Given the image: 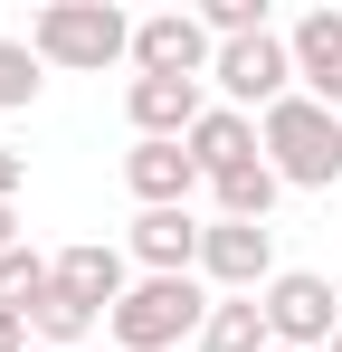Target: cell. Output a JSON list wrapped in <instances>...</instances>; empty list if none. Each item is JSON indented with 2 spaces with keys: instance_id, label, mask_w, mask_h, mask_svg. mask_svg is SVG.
I'll use <instances>...</instances> for the list:
<instances>
[{
  "instance_id": "cell-1",
  "label": "cell",
  "mask_w": 342,
  "mask_h": 352,
  "mask_svg": "<svg viewBox=\"0 0 342 352\" xmlns=\"http://www.w3.org/2000/svg\"><path fill=\"white\" fill-rule=\"evenodd\" d=\"M257 133H266V162H276L285 190H333V181H342V115H333V105L285 96V105L257 115Z\"/></svg>"
},
{
  "instance_id": "cell-2",
  "label": "cell",
  "mask_w": 342,
  "mask_h": 352,
  "mask_svg": "<svg viewBox=\"0 0 342 352\" xmlns=\"http://www.w3.org/2000/svg\"><path fill=\"white\" fill-rule=\"evenodd\" d=\"M209 305H219V295L200 286V276H133V295L105 314V333L124 352H171V343H200Z\"/></svg>"
},
{
  "instance_id": "cell-3",
  "label": "cell",
  "mask_w": 342,
  "mask_h": 352,
  "mask_svg": "<svg viewBox=\"0 0 342 352\" xmlns=\"http://www.w3.org/2000/svg\"><path fill=\"white\" fill-rule=\"evenodd\" d=\"M29 48L48 67H76V76H105L114 58H133V19L114 0H48L29 19Z\"/></svg>"
},
{
  "instance_id": "cell-4",
  "label": "cell",
  "mask_w": 342,
  "mask_h": 352,
  "mask_svg": "<svg viewBox=\"0 0 342 352\" xmlns=\"http://www.w3.org/2000/svg\"><path fill=\"white\" fill-rule=\"evenodd\" d=\"M257 305H266V333L285 352H333V333H342V286L314 276V267H285Z\"/></svg>"
},
{
  "instance_id": "cell-5",
  "label": "cell",
  "mask_w": 342,
  "mask_h": 352,
  "mask_svg": "<svg viewBox=\"0 0 342 352\" xmlns=\"http://www.w3.org/2000/svg\"><path fill=\"white\" fill-rule=\"evenodd\" d=\"M209 86H219V105H238V115H266V105L295 96V48H285L276 29L266 38H228L219 67H209Z\"/></svg>"
},
{
  "instance_id": "cell-6",
  "label": "cell",
  "mask_w": 342,
  "mask_h": 352,
  "mask_svg": "<svg viewBox=\"0 0 342 352\" xmlns=\"http://www.w3.org/2000/svg\"><path fill=\"white\" fill-rule=\"evenodd\" d=\"M200 276L219 295H266L285 276L276 267V229H257V219H209V238H200Z\"/></svg>"
},
{
  "instance_id": "cell-7",
  "label": "cell",
  "mask_w": 342,
  "mask_h": 352,
  "mask_svg": "<svg viewBox=\"0 0 342 352\" xmlns=\"http://www.w3.org/2000/svg\"><path fill=\"white\" fill-rule=\"evenodd\" d=\"M133 67L143 76H209L219 38L200 29V10H152V19H133Z\"/></svg>"
},
{
  "instance_id": "cell-8",
  "label": "cell",
  "mask_w": 342,
  "mask_h": 352,
  "mask_svg": "<svg viewBox=\"0 0 342 352\" xmlns=\"http://www.w3.org/2000/svg\"><path fill=\"white\" fill-rule=\"evenodd\" d=\"M124 115H133V143H190V124L209 115V96H200V76H133Z\"/></svg>"
},
{
  "instance_id": "cell-9",
  "label": "cell",
  "mask_w": 342,
  "mask_h": 352,
  "mask_svg": "<svg viewBox=\"0 0 342 352\" xmlns=\"http://www.w3.org/2000/svg\"><path fill=\"white\" fill-rule=\"evenodd\" d=\"M285 48H295V96H314V105L342 115V10H304L285 29Z\"/></svg>"
},
{
  "instance_id": "cell-10",
  "label": "cell",
  "mask_w": 342,
  "mask_h": 352,
  "mask_svg": "<svg viewBox=\"0 0 342 352\" xmlns=\"http://www.w3.org/2000/svg\"><path fill=\"white\" fill-rule=\"evenodd\" d=\"M200 162H190V143H133L124 153V190L143 200V210H190V190H200Z\"/></svg>"
},
{
  "instance_id": "cell-11",
  "label": "cell",
  "mask_w": 342,
  "mask_h": 352,
  "mask_svg": "<svg viewBox=\"0 0 342 352\" xmlns=\"http://www.w3.org/2000/svg\"><path fill=\"white\" fill-rule=\"evenodd\" d=\"M200 219H190V210H143V219H133V238H124V257H133V267H143V276H190V267H200Z\"/></svg>"
},
{
  "instance_id": "cell-12",
  "label": "cell",
  "mask_w": 342,
  "mask_h": 352,
  "mask_svg": "<svg viewBox=\"0 0 342 352\" xmlns=\"http://www.w3.org/2000/svg\"><path fill=\"white\" fill-rule=\"evenodd\" d=\"M48 267H57V286H67V295H86L95 314H114V305L133 295V257H124V248H105V238H76V248H57Z\"/></svg>"
},
{
  "instance_id": "cell-13",
  "label": "cell",
  "mask_w": 342,
  "mask_h": 352,
  "mask_svg": "<svg viewBox=\"0 0 342 352\" xmlns=\"http://www.w3.org/2000/svg\"><path fill=\"white\" fill-rule=\"evenodd\" d=\"M190 162L219 181L238 172V162H266V133H257V115H238V105H209V115L190 124Z\"/></svg>"
},
{
  "instance_id": "cell-14",
  "label": "cell",
  "mask_w": 342,
  "mask_h": 352,
  "mask_svg": "<svg viewBox=\"0 0 342 352\" xmlns=\"http://www.w3.org/2000/svg\"><path fill=\"white\" fill-rule=\"evenodd\" d=\"M95 324H105V314H95L86 295H67V286H57V267H48V295L29 305V343H38V352H86Z\"/></svg>"
},
{
  "instance_id": "cell-15",
  "label": "cell",
  "mask_w": 342,
  "mask_h": 352,
  "mask_svg": "<svg viewBox=\"0 0 342 352\" xmlns=\"http://www.w3.org/2000/svg\"><path fill=\"white\" fill-rule=\"evenodd\" d=\"M276 333H266V305L257 295H219L209 305V324H200V352H266Z\"/></svg>"
},
{
  "instance_id": "cell-16",
  "label": "cell",
  "mask_w": 342,
  "mask_h": 352,
  "mask_svg": "<svg viewBox=\"0 0 342 352\" xmlns=\"http://www.w3.org/2000/svg\"><path fill=\"white\" fill-rule=\"evenodd\" d=\"M276 162H238V172H219L209 181V200H219V219H257V229H266V210H276Z\"/></svg>"
},
{
  "instance_id": "cell-17",
  "label": "cell",
  "mask_w": 342,
  "mask_h": 352,
  "mask_svg": "<svg viewBox=\"0 0 342 352\" xmlns=\"http://www.w3.org/2000/svg\"><path fill=\"white\" fill-rule=\"evenodd\" d=\"M38 86H48V58L29 38H0V105H38Z\"/></svg>"
},
{
  "instance_id": "cell-18",
  "label": "cell",
  "mask_w": 342,
  "mask_h": 352,
  "mask_svg": "<svg viewBox=\"0 0 342 352\" xmlns=\"http://www.w3.org/2000/svg\"><path fill=\"white\" fill-rule=\"evenodd\" d=\"M38 295H48V257H38V248H10V257H0V305L29 314Z\"/></svg>"
},
{
  "instance_id": "cell-19",
  "label": "cell",
  "mask_w": 342,
  "mask_h": 352,
  "mask_svg": "<svg viewBox=\"0 0 342 352\" xmlns=\"http://www.w3.org/2000/svg\"><path fill=\"white\" fill-rule=\"evenodd\" d=\"M200 29H209V38H266V0H209V10H200Z\"/></svg>"
},
{
  "instance_id": "cell-20",
  "label": "cell",
  "mask_w": 342,
  "mask_h": 352,
  "mask_svg": "<svg viewBox=\"0 0 342 352\" xmlns=\"http://www.w3.org/2000/svg\"><path fill=\"white\" fill-rule=\"evenodd\" d=\"M0 352H38L29 343V314H10V305H0Z\"/></svg>"
},
{
  "instance_id": "cell-21",
  "label": "cell",
  "mask_w": 342,
  "mask_h": 352,
  "mask_svg": "<svg viewBox=\"0 0 342 352\" xmlns=\"http://www.w3.org/2000/svg\"><path fill=\"white\" fill-rule=\"evenodd\" d=\"M19 181H29V162H19V153L0 143V200H19Z\"/></svg>"
},
{
  "instance_id": "cell-22",
  "label": "cell",
  "mask_w": 342,
  "mask_h": 352,
  "mask_svg": "<svg viewBox=\"0 0 342 352\" xmlns=\"http://www.w3.org/2000/svg\"><path fill=\"white\" fill-rule=\"evenodd\" d=\"M10 248H19V210L0 200V257H10Z\"/></svg>"
},
{
  "instance_id": "cell-23",
  "label": "cell",
  "mask_w": 342,
  "mask_h": 352,
  "mask_svg": "<svg viewBox=\"0 0 342 352\" xmlns=\"http://www.w3.org/2000/svg\"><path fill=\"white\" fill-rule=\"evenodd\" d=\"M333 352H342V333H333Z\"/></svg>"
},
{
  "instance_id": "cell-24",
  "label": "cell",
  "mask_w": 342,
  "mask_h": 352,
  "mask_svg": "<svg viewBox=\"0 0 342 352\" xmlns=\"http://www.w3.org/2000/svg\"><path fill=\"white\" fill-rule=\"evenodd\" d=\"M266 352H285V343H266Z\"/></svg>"
}]
</instances>
